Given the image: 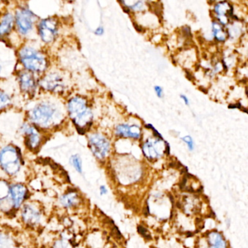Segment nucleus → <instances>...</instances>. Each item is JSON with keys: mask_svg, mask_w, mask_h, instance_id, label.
<instances>
[{"mask_svg": "<svg viewBox=\"0 0 248 248\" xmlns=\"http://www.w3.org/2000/svg\"><path fill=\"white\" fill-rule=\"evenodd\" d=\"M88 146L93 155L98 160H104L109 153V140L101 133H95L88 137Z\"/></svg>", "mask_w": 248, "mask_h": 248, "instance_id": "obj_10", "label": "nucleus"}, {"mask_svg": "<svg viewBox=\"0 0 248 248\" xmlns=\"http://www.w3.org/2000/svg\"><path fill=\"white\" fill-rule=\"evenodd\" d=\"M18 59L24 70L34 75H43L49 69V59L41 49L31 45L24 44L18 50Z\"/></svg>", "mask_w": 248, "mask_h": 248, "instance_id": "obj_3", "label": "nucleus"}, {"mask_svg": "<svg viewBox=\"0 0 248 248\" xmlns=\"http://www.w3.org/2000/svg\"><path fill=\"white\" fill-rule=\"evenodd\" d=\"M1 71H2V66H0V73H1Z\"/></svg>", "mask_w": 248, "mask_h": 248, "instance_id": "obj_33", "label": "nucleus"}, {"mask_svg": "<svg viewBox=\"0 0 248 248\" xmlns=\"http://www.w3.org/2000/svg\"><path fill=\"white\" fill-rule=\"evenodd\" d=\"M36 29L40 40L49 46L54 43L59 37L60 24L57 18L50 17L38 21Z\"/></svg>", "mask_w": 248, "mask_h": 248, "instance_id": "obj_8", "label": "nucleus"}, {"mask_svg": "<svg viewBox=\"0 0 248 248\" xmlns=\"http://www.w3.org/2000/svg\"><path fill=\"white\" fill-rule=\"evenodd\" d=\"M115 133L120 137L139 139L141 136V130L136 124H120L116 127Z\"/></svg>", "mask_w": 248, "mask_h": 248, "instance_id": "obj_16", "label": "nucleus"}, {"mask_svg": "<svg viewBox=\"0 0 248 248\" xmlns=\"http://www.w3.org/2000/svg\"><path fill=\"white\" fill-rule=\"evenodd\" d=\"M15 29L14 14L6 12L0 18V38L8 37Z\"/></svg>", "mask_w": 248, "mask_h": 248, "instance_id": "obj_17", "label": "nucleus"}, {"mask_svg": "<svg viewBox=\"0 0 248 248\" xmlns=\"http://www.w3.org/2000/svg\"><path fill=\"white\" fill-rule=\"evenodd\" d=\"M13 98L6 91L0 88V111L6 110L12 105Z\"/></svg>", "mask_w": 248, "mask_h": 248, "instance_id": "obj_20", "label": "nucleus"}, {"mask_svg": "<svg viewBox=\"0 0 248 248\" xmlns=\"http://www.w3.org/2000/svg\"><path fill=\"white\" fill-rule=\"evenodd\" d=\"M181 140L186 143V144L187 145V147H188V150L193 151L194 149V140H193L192 138L190 136H186L184 137L181 138Z\"/></svg>", "mask_w": 248, "mask_h": 248, "instance_id": "obj_26", "label": "nucleus"}, {"mask_svg": "<svg viewBox=\"0 0 248 248\" xmlns=\"http://www.w3.org/2000/svg\"><path fill=\"white\" fill-rule=\"evenodd\" d=\"M15 30L21 37H28L37 26V17L28 7L20 6L14 13Z\"/></svg>", "mask_w": 248, "mask_h": 248, "instance_id": "obj_6", "label": "nucleus"}, {"mask_svg": "<svg viewBox=\"0 0 248 248\" xmlns=\"http://www.w3.org/2000/svg\"><path fill=\"white\" fill-rule=\"evenodd\" d=\"M167 142L163 139H156L155 140L149 139L143 143L142 150L143 155L149 160H156L163 156L166 149Z\"/></svg>", "mask_w": 248, "mask_h": 248, "instance_id": "obj_13", "label": "nucleus"}, {"mask_svg": "<svg viewBox=\"0 0 248 248\" xmlns=\"http://www.w3.org/2000/svg\"><path fill=\"white\" fill-rule=\"evenodd\" d=\"M17 78L21 93L30 98L35 96L39 89L38 79L35 75L22 69L18 71Z\"/></svg>", "mask_w": 248, "mask_h": 248, "instance_id": "obj_11", "label": "nucleus"}, {"mask_svg": "<svg viewBox=\"0 0 248 248\" xmlns=\"http://www.w3.org/2000/svg\"><path fill=\"white\" fill-rule=\"evenodd\" d=\"M11 199L14 211L19 210L30 198V190L24 183L11 182Z\"/></svg>", "mask_w": 248, "mask_h": 248, "instance_id": "obj_12", "label": "nucleus"}, {"mask_svg": "<svg viewBox=\"0 0 248 248\" xmlns=\"http://www.w3.org/2000/svg\"><path fill=\"white\" fill-rule=\"evenodd\" d=\"M99 192L100 194H101V196H104L106 195V194H107V193H108V189H107L106 186L101 185V186H100Z\"/></svg>", "mask_w": 248, "mask_h": 248, "instance_id": "obj_30", "label": "nucleus"}, {"mask_svg": "<svg viewBox=\"0 0 248 248\" xmlns=\"http://www.w3.org/2000/svg\"><path fill=\"white\" fill-rule=\"evenodd\" d=\"M213 33L215 38H216L217 41H225L226 37H227V33L225 31L223 26L218 22L213 23Z\"/></svg>", "mask_w": 248, "mask_h": 248, "instance_id": "obj_22", "label": "nucleus"}, {"mask_svg": "<svg viewBox=\"0 0 248 248\" xmlns=\"http://www.w3.org/2000/svg\"><path fill=\"white\" fill-rule=\"evenodd\" d=\"M155 93H156V95H157L159 98H162V97H163L164 93L162 87L158 86V85L155 86Z\"/></svg>", "mask_w": 248, "mask_h": 248, "instance_id": "obj_29", "label": "nucleus"}, {"mask_svg": "<svg viewBox=\"0 0 248 248\" xmlns=\"http://www.w3.org/2000/svg\"><path fill=\"white\" fill-rule=\"evenodd\" d=\"M24 165L22 155L19 148L9 144L0 149V171L5 179L16 178Z\"/></svg>", "mask_w": 248, "mask_h": 248, "instance_id": "obj_4", "label": "nucleus"}, {"mask_svg": "<svg viewBox=\"0 0 248 248\" xmlns=\"http://www.w3.org/2000/svg\"><path fill=\"white\" fill-rule=\"evenodd\" d=\"M138 232H139L142 236H144L145 238H147V239L150 238V235L148 233L147 229H145L143 226H139V227H138Z\"/></svg>", "mask_w": 248, "mask_h": 248, "instance_id": "obj_27", "label": "nucleus"}, {"mask_svg": "<svg viewBox=\"0 0 248 248\" xmlns=\"http://www.w3.org/2000/svg\"><path fill=\"white\" fill-rule=\"evenodd\" d=\"M9 180L0 178V213H11L14 211L11 199Z\"/></svg>", "mask_w": 248, "mask_h": 248, "instance_id": "obj_14", "label": "nucleus"}, {"mask_svg": "<svg viewBox=\"0 0 248 248\" xmlns=\"http://www.w3.org/2000/svg\"><path fill=\"white\" fill-rule=\"evenodd\" d=\"M207 248H226L224 238L219 232H211L207 235Z\"/></svg>", "mask_w": 248, "mask_h": 248, "instance_id": "obj_19", "label": "nucleus"}, {"mask_svg": "<svg viewBox=\"0 0 248 248\" xmlns=\"http://www.w3.org/2000/svg\"><path fill=\"white\" fill-rule=\"evenodd\" d=\"M66 108L59 101L44 98L37 101L27 113L28 122L42 131L57 128L63 123Z\"/></svg>", "mask_w": 248, "mask_h": 248, "instance_id": "obj_1", "label": "nucleus"}, {"mask_svg": "<svg viewBox=\"0 0 248 248\" xmlns=\"http://www.w3.org/2000/svg\"><path fill=\"white\" fill-rule=\"evenodd\" d=\"M20 217L25 226L35 229L43 223L44 220V211L43 207L37 202H26L19 209Z\"/></svg>", "mask_w": 248, "mask_h": 248, "instance_id": "obj_7", "label": "nucleus"}, {"mask_svg": "<svg viewBox=\"0 0 248 248\" xmlns=\"http://www.w3.org/2000/svg\"><path fill=\"white\" fill-rule=\"evenodd\" d=\"M71 245L69 240L66 238H60L53 242L51 248H70Z\"/></svg>", "mask_w": 248, "mask_h": 248, "instance_id": "obj_24", "label": "nucleus"}, {"mask_svg": "<svg viewBox=\"0 0 248 248\" xmlns=\"http://www.w3.org/2000/svg\"><path fill=\"white\" fill-rule=\"evenodd\" d=\"M94 33H95V35L97 36H101L104 34V29L103 27H98V28L96 29V30H95V31H94Z\"/></svg>", "mask_w": 248, "mask_h": 248, "instance_id": "obj_31", "label": "nucleus"}, {"mask_svg": "<svg viewBox=\"0 0 248 248\" xmlns=\"http://www.w3.org/2000/svg\"><path fill=\"white\" fill-rule=\"evenodd\" d=\"M122 3L124 4V2H122ZM124 7L128 8L129 10H132L134 11H140L143 9V2L141 1H139V2H135L133 5H124Z\"/></svg>", "mask_w": 248, "mask_h": 248, "instance_id": "obj_25", "label": "nucleus"}, {"mask_svg": "<svg viewBox=\"0 0 248 248\" xmlns=\"http://www.w3.org/2000/svg\"><path fill=\"white\" fill-rule=\"evenodd\" d=\"M146 128L150 129V130H152V131H153V133H155V136H156V137H157L158 139H162V135H161L160 133H159V132H158L157 130H156V129H155V127H154V126L152 125V124H146Z\"/></svg>", "mask_w": 248, "mask_h": 248, "instance_id": "obj_28", "label": "nucleus"}, {"mask_svg": "<svg viewBox=\"0 0 248 248\" xmlns=\"http://www.w3.org/2000/svg\"><path fill=\"white\" fill-rule=\"evenodd\" d=\"M66 114L75 124L78 133L85 134L93 124V114L88 105V101L83 97L75 95L66 101Z\"/></svg>", "mask_w": 248, "mask_h": 248, "instance_id": "obj_2", "label": "nucleus"}, {"mask_svg": "<svg viewBox=\"0 0 248 248\" xmlns=\"http://www.w3.org/2000/svg\"><path fill=\"white\" fill-rule=\"evenodd\" d=\"M69 163L72 165V168L75 170L79 174H82L83 168H82V161L80 156L78 154L72 155L69 158Z\"/></svg>", "mask_w": 248, "mask_h": 248, "instance_id": "obj_23", "label": "nucleus"}, {"mask_svg": "<svg viewBox=\"0 0 248 248\" xmlns=\"http://www.w3.org/2000/svg\"><path fill=\"white\" fill-rule=\"evenodd\" d=\"M0 248H19L10 235L0 232Z\"/></svg>", "mask_w": 248, "mask_h": 248, "instance_id": "obj_21", "label": "nucleus"}, {"mask_svg": "<svg viewBox=\"0 0 248 248\" xmlns=\"http://www.w3.org/2000/svg\"><path fill=\"white\" fill-rule=\"evenodd\" d=\"M215 13L221 25H226L229 22V17L233 14V8L228 2H220L215 5Z\"/></svg>", "mask_w": 248, "mask_h": 248, "instance_id": "obj_18", "label": "nucleus"}, {"mask_svg": "<svg viewBox=\"0 0 248 248\" xmlns=\"http://www.w3.org/2000/svg\"><path fill=\"white\" fill-rule=\"evenodd\" d=\"M21 131L24 137L26 147L32 152H37L41 148L44 140L42 130L26 122L21 125Z\"/></svg>", "mask_w": 248, "mask_h": 248, "instance_id": "obj_9", "label": "nucleus"}, {"mask_svg": "<svg viewBox=\"0 0 248 248\" xmlns=\"http://www.w3.org/2000/svg\"><path fill=\"white\" fill-rule=\"evenodd\" d=\"M39 88L53 95H63L67 92L68 78L60 70H47L38 79Z\"/></svg>", "mask_w": 248, "mask_h": 248, "instance_id": "obj_5", "label": "nucleus"}, {"mask_svg": "<svg viewBox=\"0 0 248 248\" xmlns=\"http://www.w3.org/2000/svg\"><path fill=\"white\" fill-rule=\"evenodd\" d=\"M181 98L186 106L189 105V100L185 95H181Z\"/></svg>", "mask_w": 248, "mask_h": 248, "instance_id": "obj_32", "label": "nucleus"}, {"mask_svg": "<svg viewBox=\"0 0 248 248\" xmlns=\"http://www.w3.org/2000/svg\"><path fill=\"white\" fill-rule=\"evenodd\" d=\"M59 202L66 210H73L80 204V194L78 193V190H68L59 197Z\"/></svg>", "mask_w": 248, "mask_h": 248, "instance_id": "obj_15", "label": "nucleus"}]
</instances>
